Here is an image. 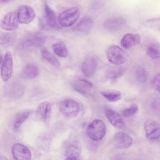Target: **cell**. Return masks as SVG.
<instances>
[{
    "label": "cell",
    "instance_id": "obj_1",
    "mask_svg": "<svg viewBox=\"0 0 160 160\" xmlns=\"http://www.w3.org/2000/svg\"><path fill=\"white\" fill-rule=\"evenodd\" d=\"M106 131V127L104 122L101 120L97 119L88 125L86 132L88 136L91 139L98 141L103 138Z\"/></svg>",
    "mask_w": 160,
    "mask_h": 160
},
{
    "label": "cell",
    "instance_id": "obj_2",
    "mask_svg": "<svg viewBox=\"0 0 160 160\" xmlns=\"http://www.w3.org/2000/svg\"><path fill=\"white\" fill-rule=\"evenodd\" d=\"M80 14L79 8L76 7L70 8L62 12L57 20L60 25L68 27L73 24L78 19Z\"/></svg>",
    "mask_w": 160,
    "mask_h": 160
},
{
    "label": "cell",
    "instance_id": "obj_3",
    "mask_svg": "<svg viewBox=\"0 0 160 160\" xmlns=\"http://www.w3.org/2000/svg\"><path fill=\"white\" fill-rule=\"evenodd\" d=\"M44 15L39 20L40 28L42 30H46L53 29L57 24L56 14L47 3L44 4Z\"/></svg>",
    "mask_w": 160,
    "mask_h": 160
},
{
    "label": "cell",
    "instance_id": "obj_4",
    "mask_svg": "<svg viewBox=\"0 0 160 160\" xmlns=\"http://www.w3.org/2000/svg\"><path fill=\"white\" fill-rule=\"evenodd\" d=\"M106 54L108 61L116 65L124 63L126 60V55L124 51L117 45L109 47L107 50Z\"/></svg>",
    "mask_w": 160,
    "mask_h": 160
},
{
    "label": "cell",
    "instance_id": "obj_5",
    "mask_svg": "<svg viewBox=\"0 0 160 160\" xmlns=\"http://www.w3.org/2000/svg\"><path fill=\"white\" fill-rule=\"evenodd\" d=\"M60 110L62 114L65 117L73 118L78 115L80 108L78 104L76 101L71 99H67L61 102Z\"/></svg>",
    "mask_w": 160,
    "mask_h": 160
},
{
    "label": "cell",
    "instance_id": "obj_6",
    "mask_svg": "<svg viewBox=\"0 0 160 160\" xmlns=\"http://www.w3.org/2000/svg\"><path fill=\"white\" fill-rule=\"evenodd\" d=\"M19 22L17 12H11L5 15L1 22L0 26L3 29L12 31L18 28Z\"/></svg>",
    "mask_w": 160,
    "mask_h": 160
},
{
    "label": "cell",
    "instance_id": "obj_7",
    "mask_svg": "<svg viewBox=\"0 0 160 160\" xmlns=\"http://www.w3.org/2000/svg\"><path fill=\"white\" fill-rule=\"evenodd\" d=\"M144 128L147 139L155 140L159 138L160 127L158 123L153 120H148L145 122Z\"/></svg>",
    "mask_w": 160,
    "mask_h": 160
},
{
    "label": "cell",
    "instance_id": "obj_8",
    "mask_svg": "<svg viewBox=\"0 0 160 160\" xmlns=\"http://www.w3.org/2000/svg\"><path fill=\"white\" fill-rule=\"evenodd\" d=\"M13 68V62L11 53L7 51L4 56L2 66L1 77L4 82L7 81L11 77Z\"/></svg>",
    "mask_w": 160,
    "mask_h": 160
},
{
    "label": "cell",
    "instance_id": "obj_9",
    "mask_svg": "<svg viewBox=\"0 0 160 160\" xmlns=\"http://www.w3.org/2000/svg\"><path fill=\"white\" fill-rule=\"evenodd\" d=\"M12 152L14 159L17 160H29L31 158L30 150L23 144L17 143L13 145Z\"/></svg>",
    "mask_w": 160,
    "mask_h": 160
},
{
    "label": "cell",
    "instance_id": "obj_10",
    "mask_svg": "<svg viewBox=\"0 0 160 160\" xmlns=\"http://www.w3.org/2000/svg\"><path fill=\"white\" fill-rule=\"evenodd\" d=\"M97 66L96 58L93 56H88L82 63L81 70L83 75L90 78L94 74Z\"/></svg>",
    "mask_w": 160,
    "mask_h": 160
},
{
    "label": "cell",
    "instance_id": "obj_11",
    "mask_svg": "<svg viewBox=\"0 0 160 160\" xmlns=\"http://www.w3.org/2000/svg\"><path fill=\"white\" fill-rule=\"evenodd\" d=\"M17 13L19 22L21 23L28 24L35 17V13L34 10L27 5L23 6L20 7Z\"/></svg>",
    "mask_w": 160,
    "mask_h": 160
},
{
    "label": "cell",
    "instance_id": "obj_12",
    "mask_svg": "<svg viewBox=\"0 0 160 160\" xmlns=\"http://www.w3.org/2000/svg\"><path fill=\"white\" fill-rule=\"evenodd\" d=\"M113 142L118 148L125 149L130 147L132 143V139L127 134L120 132L117 133L113 138Z\"/></svg>",
    "mask_w": 160,
    "mask_h": 160
},
{
    "label": "cell",
    "instance_id": "obj_13",
    "mask_svg": "<svg viewBox=\"0 0 160 160\" xmlns=\"http://www.w3.org/2000/svg\"><path fill=\"white\" fill-rule=\"evenodd\" d=\"M81 151L80 143L77 141L71 142L67 147L65 150L66 160L78 159Z\"/></svg>",
    "mask_w": 160,
    "mask_h": 160
},
{
    "label": "cell",
    "instance_id": "obj_14",
    "mask_svg": "<svg viewBox=\"0 0 160 160\" xmlns=\"http://www.w3.org/2000/svg\"><path fill=\"white\" fill-rule=\"evenodd\" d=\"M105 114L109 122L114 127L119 128L125 127V123L123 120L115 111L111 109H107L106 110Z\"/></svg>",
    "mask_w": 160,
    "mask_h": 160
},
{
    "label": "cell",
    "instance_id": "obj_15",
    "mask_svg": "<svg viewBox=\"0 0 160 160\" xmlns=\"http://www.w3.org/2000/svg\"><path fill=\"white\" fill-rule=\"evenodd\" d=\"M126 20L122 17H117L108 19L103 22V25L106 29L114 31L120 29L126 23Z\"/></svg>",
    "mask_w": 160,
    "mask_h": 160
},
{
    "label": "cell",
    "instance_id": "obj_16",
    "mask_svg": "<svg viewBox=\"0 0 160 160\" xmlns=\"http://www.w3.org/2000/svg\"><path fill=\"white\" fill-rule=\"evenodd\" d=\"M140 40V36L139 34L128 33L123 36L120 44L123 48L127 49L138 44Z\"/></svg>",
    "mask_w": 160,
    "mask_h": 160
},
{
    "label": "cell",
    "instance_id": "obj_17",
    "mask_svg": "<svg viewBox=\"0 0 160 160\" xmlns=\"http://www.w3.org/2000/svg\"><path fill=\"white\" fill-rule=\"evenodd\" d=\"M72 87L76 91L81 94L86 95L92 89L93 85L87 80L79 79L73 82Z\"/></svg>",
    "mask_w": 160,
    "mask_h": 160
},
{
    "label": "cell",
    "instance_id": "obj_18",
    "mask_svg": "<svg viewBox=\"0 0 160 160\" xmlns=\"http://www.w3.org/2000/svg\"><path fill=\"white\" fill-rule=\"evenodd\" d=\"M46 37L41 32H36L29 35L26 40L27 44L31 47L38 48L43 45L46 42Z\"/></svg>",
    "mask_w": 160,
    "mask_h": 160
},
{
    "label": "cell",
    "instance_id": "obj_19",
    "mask_svg": "<svg viewBox=\"0 0 160 160\" xmlns=\"http://www.w3.org/2000/svg\"><path fill=\"white\" fill-rule=\"evenodd\" d=\"M93 24L94 21L92 17L85 16L75 26L74 29L79 32L88 33L92 29Z\"/></svg>",
    "mask_w": 160,
    "mask_h": 160
},
{
    "label": "cell",
    "instance_id": "obj_20",
    "mask_svg": "<svg viewBox=\"0 0 160 160\" xmlns=\"http://www.w3.org/2000/svg\"><path fill=\"white\" fill-rule=\"evenodd\" d=\"M51 106L49 102L44 101L41 103L38 107L36 113L38 117L44 122L48 121L50 116Z\"/></svg>",
    "mask_w": 160,
    "mask_h": 160
},
{
    "label": "cell",
    "instance_id": "obj_21",
    "mask_svg": "<svg viewBox=\"0 0 160 160\" xmlns=\"http://www.w3.org/2000/svg\"><path fill=\"white\" fill-rule=\"evenodd\" d=\"M39 73V70L37 66L32 64H28L22 69L20 75L23 78L32 79L37 77Z\"/></svg>",
    "mask_w": 160,
    "mask_h": 160
},
{
    "label": "cell",
    "instance_id": "obj_22",
    "mask_svg": "<svg viewBox=\"0 0 160 160\" xmlns=\"http://www.w3.org/2000/svg\"><path fill=\"white\" fill-rule=\"evenodd\" d=\"M125 71L124 67L119 65L112 67L106 71L105 77L109 80H114L122 76L124 73Z\"/></svg>",
    "mask_w": 160,
    "mask_h": 160
},
{
    "label": "cell",
    "instance_id": "obj_23",
    "mask_svg": "<svg viewBox=\"0 0 160 160\" xmlns=\"http://www.w3.org/2000/svg\"><path fill=\"white\" fill-rule=\"evenodd\" d=\"M41 53L43 58L53 66L56 67L60 66L59 61L47 48H42L41 50Z\"/></svg>",
    "mask_w": 160,
    "mask_h": 160
},
{
    "label": "cell",
    "instance_id": "obj_24",
    "mask_svg": "<svg viewBox=\"0 0 160 160\" xmlns=\"http://www.w3.org/2000/svg\"><path fill=\"white\" fill-rule=\"evenodd\" d=\"M101 94L107 100L110 102L119 100L121 96L120 92L116 90L103 91L101 92Z\"/></svg>",
    "mask_w": 160,
    "mask_h": 160
},
{
    "label": "cell",
    "instance_id": "obj_25",
    "mask_svg": "<svg viewBox=\"0 0 160 160\" xmlns=\"http://www.w3.org/2000/svg\"><path fill=\"white\" fill-rule=\"evenodd\" d=\"M146 53L148 56L152 59L159 58L160 54L159 46L155 43L150 44L147 48Z\"/></svg>",
    "mask_w": 160,
    "mask_h": 160
},
{
    "label": "cell",
    "instance_id": "obj_26",
    "mask_svg": "<svg viewBox=\"0 0 160 160\" xmlns=\"http://www.w3.org/2000/svg\"><path fill=\"white\" fill-rule=\"evenodd\" d=\"M52 48L54 53L61 58H66L68 55L67 49L62 43L58 42L54 44Z\"/></svg>",
    "mask_w": 160,
    "mask_h": 160
},
{
    "label": "cell",
    "instance_id": "obj_27",
    "mask_svg": "<svg viewBox=\"0 0 160 160\" xmlns=\"http://www.w3.org/2000/svg\"><path fill=\"white\" fill-rule=\"evenodd\" d=\"M28 112H23L19 115L15 120L14 126L15 128L17 129L28 118L29 115Z\"/></svg>",
    "mask_w": 160,
    "mask_h": 160
},
{
    "label": "cell",
    "instance_id": "obj_28",
    "mask_svg": "<svg viewBox=\"0 0 160 160\" xmlns=\"http://www.w3.org/2000/svg\"><path fill=\"white\" fill-rule=\"evenodd\" d=\"M135 76L137 80L140 82L144 83L147 81V77L146 72L142 67H139L137 69Z\"/></svg>",
    "mask_w": 160,
    "mask_h": 160
},
{
    "label": "cell",
    "instance_id": "obj_29",
    "mask_svg": "<svg viewBox=\"0 0 160 160\" xmlns=\"http://www.w3.org/2000/svg\"><path fill=\"white\" fill-rule=\"evenodd\" d=\"M14 39V36L12 33H4L0 36V44L8 45L11 43Z\"/></svg>",
    "mask_w": 160,
    "mask_h": 160
},
{
    "label": "cell",
    "instance_id": "obj_30",
    "mask_svg": "<svg viewBox=\"0 0 160 160\" xmlns=\"http://www.w3.org/2000/svg\"><path fill=\"white\" fill-rule=\"evenodd\" d=\"M138 106L135 104H133L130 107L126 109L123 111V116L126 117L131 116L138 112Z\"/></svg>",
    "mask_w": 160,
    "mask_h": 160
},
{
    "label": "cell",
    "instance_id": "obj_31",
    "mask_svg": "<svg viewBox=\"0 0 160 160\" xmlns=\"http://www.w3.org/2000/svg\"><path fill=\"white\" fill-rule=\"evenodd\" d=\"M160 75L159 73H157L153 79L152 84L153 87L156 90L159 91Z\"/></svg>",
    "mask_w": 160,
    "mask_h": 160
},
{
    "label": "cell",
    "instance_id": "obj_32",
    "mask_svg": "<svg viewBox=\"0 0 160 160\" xmlns=\"http://www.w3.org/2000/svg\"><path fill=\"white\" fill-rule=\"evenodd\" d=\"M12 0H0V3H6Z\"/></svg>",
    "mask_w": 160,
    "mask_h": 160
},
{
    "label": "cell",
    "instance_id": "obj_33",
    "mask_svg": "<svg viewBox=\"0 0 160 160\" xmlns=\"http://www.w3.org/2000/svg\"><path fill=\"white\" fill-rule=\"evenodd\" d=\"M2 61V55L0 54V66Z\"/></svg>",
    "mask_w": 160,
    "mask_h": 160
}]
</instances>
